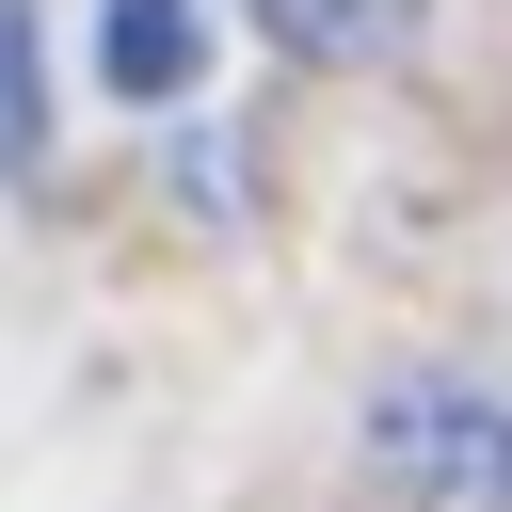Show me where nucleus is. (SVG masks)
I'll return each mask as SVG.
<instances>
[{
    "mask_svg": "<svg viewBox=\"0 0 512 512\" xmlns=\"http://www.w3.org/2000/svg\"><path fill=\"white\" fill-rule=\"evenodd\" d=\"M368 448H384L416 496H448V512H512V400H496V384H400V400L368 416Z\"/></svg>",
    "mask_w": 512,
    "mask_h": 512,
    "instance_id": "1",
    "label": "nucleus"
},
{
    "mask_svg": "<svg viewBox=\"0 0 512 512\" xmlns=\"http://www.w3.org/2000/svg\"><path fill=\"white\" fill-rule=\"evenodd\" d=\"M192 0H96V64H112V96H176L192 80Z\"/></svg>",
    "mask_w": 512,
    "mask_h": 512,
    "instance_id": "2",
    "label": "nucleus"
},
{
    "mask_svg": "<svg viewBox=\"0 0 512 512\" xmlns=\"http://www.w3.org/2000/svg\"><path fill=\"white\" fill-rule=\"evenodd\" d=\"M256 32L304 48V64H384V48L416 32V0H256Z\"/></svg>",
    "mask_w": 512,
    "mask_h": 512,
    "instance_id": "3",
    "label": "nucleus"
},
{
    "mask_svg": "<svg viewBox=\"0 0 512 512\" xmlns=\"http://www.w3.org/2000/svg\"><path fill=\"white\" fill-rule=\"evenodd\" d=\"M32 144H48V96H32V16L0 0V176H32Z\"/></svg>",
    "mask_w": 512,
    "mask_h": 512,
    "instance_id": "4",
    "label": "nucleus"
}]
</instances>
